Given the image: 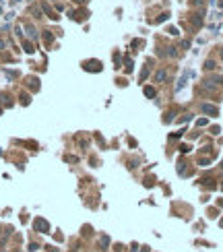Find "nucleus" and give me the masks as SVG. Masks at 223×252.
<instances>
[{
	"instance_id": "obj_9",
	"label": "nucleus",
	"mask_w": 223,
	"mask_h": 252,
	"mask_svg": "<svg viewBox=\"0 0 223 252\" xmlns=\"http://www.w3.org/2000/svg\"><path fill=\"white\" fill-rule=\"evenodd\" d=\"M25 52H27V54H31V52H33V48H31V44H25Z\"/></svg>"
},
{
	"instance_id": "obj_15",
	"label": "nucleus",
	"mask_w": 223,
	"mask_h": 252,
	"mask_svg": "<svg viewBox=\"0 0 223 252\" xmlns=\"http://www.w3.org/2000/svg\"><path fill=\"white\" fill-rule=\"evenodd\" d=\"M221 225H223V221H221Z\"/></svg>"
},
{
	"instance_id": "obj_3",
	"label": "nucleus",
	"mask_w": 223,
	"mask_h": 252,
	"mask_svg": "<svg viewBox=\"0 0 223 252\" xmlns=\"http://www.w3.org/2000/svg\"><path fill=\"white\" fill-rule=\"evenodd\" d=\"M188 76H190V72L186 70L184 74H182V79H180V83H178V87H176V91H180V89H184V87H186V81H188Z\"/></svg>"
},
{
	"instance_id": "obj_16",
	"label": "nucleus",
	"mask_w": 223,
	"mask_h": 252,
	"mask_svg": "<svg viewBox=\"0 0 223 252\" xmlns=\"http://www.w3.org/2000/svg\"><path fill=\"white\" fill-rule=\"evenodd\" d=\"M52 2H54V0H52Z\"/></svg>"
},
{
	"instance_id": "obj_8",
	"label": "nucleus",
	"mask_w": 223,
	"mask_h": 252,
	"mask_svg": "<svg viewBox=\"0 0 223 252\" xmlns=\"http://www.w3.org/2000/svg\"><path fill=\"white\" fill-rule=\"evenodd\" d=\"M192 23H194V27H201V25H203V19H201V15H196V17L192 19Z\"/></svg>"
},
{
	"instance_id": "obj_10",
	"label": "nucleus",
	"mask_w": 223,
	"mask_h": 252,
	"mask_svg": "<svg viewBox=\"0 0 223 252\" xmlns=\"http://www.w3.org/2000/svg\"><path fill=\"white\" fill-rule=\"evenodd\" d=\"M108 244H110V238L103 236V238H101V246H108Z\"/></svg>"
},
{
	"instance_id": "obj_5",
	"label": "nucleus",
	"mask_w": 223,
	"mask_h": 252,
	"mask_svg": "<svg viewBox=\"0 0 223 252\" xmlns=\"http://www.w3.org/2000/svg\"><path fill=\"white\" fill-rule=\"evenodd\" d=\"M35 227L43 230V232H48V223H46V221H41V219H37V221H35Z\"/></svg>"
},
{
	"instance_id": "obj_1",
	"label": "nucleus",
	"mask_w": 223,
	"mask_h": 252,
	"mask_svg": "<svg viewBox=\"0 0 223 252\" xmlns=\"http://www.w3.org/2000/svg\"><path fill=\"white\" fill-rule=\"evenodd\" d=\"M201 110H203L204 114H209V116H219V110L215 108V106H211V104H203Z\"/></svg>"
},
{
	"instance_id": "obj_4",
	"label": "nucleus",
	"mask_w": 223,
	"mask_h": 252,
	"mask_svg": "<svg viewBox=\"0 0 223 252\" xmlns=\"http://www.w3.org/2000/svg\"><path fill=\"white\" fill-rule=\"evenodd\" d=\"M25 29H27V33H29L31 39H35V37H37V31H35V27H33V25H27Z\"/></svg>"
},
{
	"instance_id": "obj_6",
	"label": "nucleus",
	"mask_w": 223,
	"mask_h": 252,
	"mask_svg": "<svg viewBox=\"0 0 223 252\" xmlns=\"http://www.w3.org/2000/svg\"><path fill=\"white\" fill-rule=\"evenodd\" d=\"M213 68H215V62H213V60H207V62H204V70H213Z\"/></svg>"
},
{
	"instance_id": "obj_11",
	"label": "nucleus",
	"mask_w": 223,
	"mask_h": 252,
	"mask_svg": "<svg viewBox=\"0 0 223 252\" xmlns=\"http://www.w3.org/2000/svg\"><path fill=\"white\" fill-rule=\"evenodd\" d=\"M169 33H171V35H178V33H180V31H178V29H176V27H169Z\"/></svg>"
},
{
	"instance_id": "obj_12",
	"label": "nucleus",
	"mask_w": 223,
	"mask_h": 252,
	"mask_svg": "<svg viewBox=\"0 0 223 252\" xmlns=\"http://www.w3.org/2000/svg\"><path fill=\"white\" fill-rule=\"evenodd\" d=\"M33 15H35V17L39 19V17H41V10H39V8H33Z\"/></svg>"
},
{
	"instance_id": "obj_2",
	"label": "nucleus",
	"mask_w": 223,
	"mask_h": 252,
	"mask_svg": "<svg viewBox=\"0 0 223 252\" xmlns=\"http://www.w3.org/2000/svg\"><path fill=\"white\" fill-rule=\"evenodd\" d=\"M155 81H157V83H165L167 81V70L165 68H159V70L155 72Z\"/></svg>"
},
{
	"instance_id": "obj_7",
	"label": "nucleus",
	"mask_w": 223,
	"mask_h": 252,
	"mask_svg": "<svg viewBox=\"0 0 223 252\" xmlns=\"http://www.w3.org/2000/svg\"><path fill=\"white\" fill-rule=\"evenodd\" d=\"M145 95L147 97H155V89L153 87H145Z\"/></svg>"
},
{
	"instance_id": "obj_14",
	"label": "nucleus",
	"mask_w": 223,
	"mask_h": 252,
	"mask_svg": "<svg viewBox=\"0 0 223 252\" xmlns=\"http://www.w3.org/2000/svg\"><path fill=\"white\" fill-rule=\"evenodd\" d=\"M221 58H223V50H221Z\"/></svg>"
},
{
	"instance_id": "obj_13",
	"label": "nucleus",
	"mask_w": 223,
	"mask_h": 252,
	"mask_svg": "<svg viewBox=\"0 0 223 252\" xmlns=\"http://www.w3.org/2000/svg\"><path fill=\"white\" fill-rule=\"evenodd\" d=\"M141 252H149V246H143V250Z\"/></svg>"
}]
</instances>
